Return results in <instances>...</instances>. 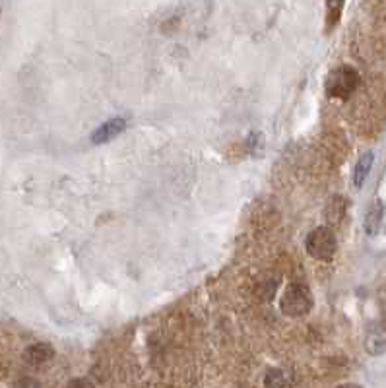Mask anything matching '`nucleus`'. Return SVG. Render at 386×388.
Wrapping results in <instances>:
<instances>
[{"instance_id": "nucleus-1", "label": "nucleus", "mask_w": 386, "mask_h": 388, "mask_svg": "<svg viewBox=\"0 0 386 388\" xmlns=\"http://www.w3.org/2000/svg\"><path fill=\"white\" fill-rule=\"evenodd\" d=\"M312 309V295L311 289L305 284H295L287 285L283 289L282 299H280V311L285 317H292V319H299L309 314V311Z\"/></svg>"}, {"instance_id": "nucleus-2", "label": "nucleus", "mask_w": 386, "mask_h": 388, "mask_svg": "<svg viewBox=\"0 0 386 388\" xmlns=\"http://www.w3.org/2000/svg\"><path fill=\"white\" fill-rule=\"evenodd\" d=\"M305 246H307V253L312 258H317L321 262H330L336 255L338 243H336V237L328 228H317L307 235Z\"/></svg>"}, {"instance_id": "nucleus-3", "label": "nucleus", "mask_w": 386, "mask_h": 388, "mask_svg": "<svg viewBox=\"0 0 386 388\" xmlns=\"http://www.w3.org/2000/svg\"><path fill=\"white\" fill-rule=\"evenodd\" d=\"M359 84V74L355 68L338 67L326 78V94L338 99H346L355 92Z\"/></svg>"}, {"instance_id": "nucleus-4", "label": "nucleus", "mask_w": 386, "mask_h": 388, "mask_svg": "<svg viewBox=\"0 0 386 388\" xmlns=\"http://www.w3.org/2000/svg\"><path fill=\"white\" fill-rule=\"evenodd\" d=\"M53 357H55V350L51 344H45V341L31 344L28 350L24 351V360L29 367H43V365L51 363Z\"/></svg>"}, {"instance_id": "nucleus-5", "label": "nucleus", "mask_w": 386, "mask_h": 388, "mask_svg": "<svg viewBox=\"0 0 386 388\" xmlns=\"http://www.w3.org/2000/svg\"><path fill=\"white\" fill-rule=\"evenodd\" d=\"M124 128H126V121H124V119H121V117L111 119V121H107V123L101 124L97 130H94V134H92V142L94 144L109 142V140H113V138H117L119 134L123 133Z\"/></svg>"}, {"instance_id": "nucleus-6", "label": "nucleus", "mask_w": 386, "mask_h": 388, "mask_svg": "<svg viewBox=\"0 0 386 388\" xmlns=\"http://www.w3.org/2000/svg\"><path fill=\"white\" fill-rule=\"evenodd\" d=\"M365 346H367L369 353H373V355H378V353L386 351V324L385 322H378V324H375V326L369 330Z\"/></svg>"}, {"instance_id": "nucleus-7", "label": "nucleus", "mask_w": 386, "mask_h": 388, "mask_svg": "<svg viewBox=\"0 0 386 388\" xmlns=\"http://www.w3.org/2000/svg\"><path fill=\"white\" fill-rule=\"evenodd\" d=\"M264 388H293V375L287 369H270L264 377Z\"/></svg>"}, {"instance_id": "nucleus-8", "label": "nucleus", "mask_w": 386, "mask_h": 388, "mask_svg": "<svg viewBox=\"0 0 386 388\" xmlns=\"http://www.w3.org/2000/svg\"><path fill=\"white\" fill-rule=\"evenodd\" d=\"M373 160H375V155L373 152H365L361 158H359L358 165H355V171H353V185L355 187H363V183L367 179L369 171L373 167Z\"/></svg>"}, {"instance_id": "nucleus-9", "label": "nucleus", "mask_w": 386, "mask_h": 388, "mask_svg": "<svg viewBox=\"0 0 386 388\" xmlns=\"http://www.w3.org/2000/svg\"><path fill=\"white\" fill-rule=\"evenodd\" d=\"M326 10H328V18H326V31H330V29L338 24L339 12L344 10V2H328V4H326Z\"/></svg>"}, {"instance_id": "nucleus-10", "label": "nucleus", "mask_w": 386, "mask_h": 388, "mask_svg": "<svg viewBox=\"0 0 386 388\" xmlns=\"http://www.w3.org/2000/svg\"><path fill=\"white\" fill-rule=\"evenodd\" d=\"M10 388H41V385H39V380L31 379V377H22Z\"/></svg>"}, {"instance_id": "nucleus-11", "label": "nucleus", "mask_w": 386, "mask_h": 388, "mask_svg": "<svg viewBox=\"0 0 386 388\" xmlns=\"http://www.w3.org/2000/svg\"><path fill=\"white\" fill-rule=\"evenodd\" d=\"M68 388H94V385L85 379H74L68 382Z\"/></svg>"}, {"instance_id": "nucleus-12", "label": "nucleus", "mask_w": 386, "mask_h": 388, "mask_svg": "<svg viewBox=\"0 0 386 388\" xmlns=\"http://www.w3.org/2000/svg\"><path fill=\"white\" fill-rule=\"evenodd\" d=\"M338 388H361V387H358V385H342V387Z\"/></svg>"}]
</instances>
